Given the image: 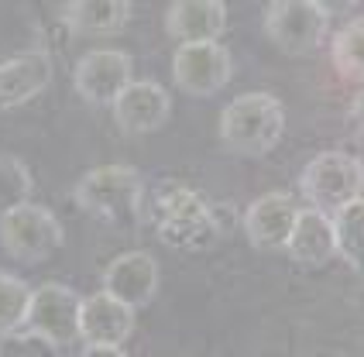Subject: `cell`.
<instances>
[{
    "mask_svg": "<svg viewBox=\"0 0 364 357\" xmlns=\"http://www.w3.org/2000/svg\"><path fill=\"white\" fill-rule=\"evenodd\" d=\"M326 21V7L316 0H279L264 11V35L285 55H306L323 41Z\"/></svg>",
    "mask_w": 364,
    "mask_h": 357,
    "instance_id": "8992f818",
    "label": "cell"
},
{
    "mask_svg": "<svg viewBox=\"0 0 364 357\" xmlns=\"http://www.w3.org/2000/svg\"><path fill=\"white\" fill-rule=\"evenodd\" d=\"M82 357H127L121 347H86Z\"/></svg>",
    "mask_w": 364,
    "mask_h": 357,
    "instance_id": "cb8c5ba5",
    "label": "cell"
},
{
    "mask_svg": "<svg viewBox=\"0 0 364 357\" xmlns=\"http://www.w3.org/2000/svg\"><path fill=\"white\" fill-rule=\"evenodd\" d=\"M296 220H299V206L289 193H264L247 206L244 234L255 247H285Z\"/></svg>",
    "mask_w": 364,
    "mask_h": 357,
    "instance_id": "8fae6325",
    "label": "cell"
},
{
    "mask_svg": "<svg viewBox=\"0 0 364 357\" xmlns=\"http://www.w3.org/2000/svg\"><path fill=\"white\" fill-rule=\"evenodd\" d=\"M285 131V107L272 93H241L220 114V141L237 155L272 151Z\"/></svg>",
    "mask_w": 364,
    "mask_h": 357,
    "instance_id": "3957f363",
    "label": "cell"
},
{
    "mask_svg": "<svg viewBox=\"0 0 364 357\" xmlns=\"http://www.w3.org/2000/svg\"><path fill=\"white\" fill-rule=\"evenodd\" d=\"M80 316H82V299L59 282H45L31 296L28 309V334L35 340H45L52 347H69L80 340Z\"/></svg>",
    "mask_w": 364,
    "mask_h": 357,
    "instance_id": "52a82bcc",
    "label": "cell"
},
{
    "mask_svg": "<svg viewBox=\"0 0 364 357\" xmlns=\"http://www.w3.org/2000/svg\"><path fill=\"white\" fill-rule=\"evenodd\" d=\"M31 189H35L31 169L18 155H0V217L24 206Z\"/></svg>",
    "mask_w": 364,
    "mask_h": 357,
    "instance_id": "44dd1931",
    "label": "cell"
},
{
    "mask_svg": "<svg viewBox=\"0 0 364 357\" xmlns=\"http://www.w3.org/2000/svg\"><path fill=\"white\" fill-rule=\"evenodd\" d=\"M299 189L309 199V210L337 220L350 203L364 196V161L347 151H323L303 169Z\"/></svg>",
    "mask_w": 364,
    "mask_h": 357,
    "instance_id": "277c9868",
    "label": "cell"
},
{
    "mask_svg": "<svg viewBox=\"0 0 364 357\" xmlns=\"http://www.w3.org/2000/svg\"><path fill=\"white\" fill-rule=\"evenodd\" d=\"M131 18L127 0H73L62 11V24L76 35H114Z\"/></svg>",
    "mask_w": 364,
    "mask_h": 357,
    "instance_id": "e0dca14e",
    "label": "cell"
},
{
    "mask_svg": "<svg viewBox=\"0 0 364 357\" xmlns=\"http://www.w3.org/2000/svg\"><path fill=\"white\" fill-rule=\"evenodd\" d=\"M131 73H134V62L127 52L121 48H93L76 62V93L86 103H97V107H114L121 93L131 86Z\"/></svg>",
    "mask_w": 364,
    "mask_h": 357,
    "instance_id": "ba28073f",
    "label": "cell"
},
{
    "mask_svg": "<svg viewBox=\"0 0 364 357\" xmlns=\"http://www.w3.org/2000/svg\"><path fill=\"white\" fill-rule=\"evenodd\" d=\"M337 227V255L364 275V196L358 203H350L341 217L333 220Z\"/></svg>",
    "mask_w": 364,
    "mask_h": 357,
    "instance_id": "d6986e66",
    "label": "cell"
},
{
    "mask_svg": "<svg viewBox=\"0 0 364 357\" xmlns=\"http://www.w3.org/2000/svg\"><path fill=\"white\" fill-rule=\"evenodd\" d=\"M350 124H354V134L364 138V93L354 100V107H350Z\"/></svg>",
    "mask_w": 364,
    "mask_h": 357,
    "instance_id": "603a6c76",
    "label": "cell"
},
{
    "mask_svg": "<svg viewBox=\"0 0 364 357\" xmlns=\"http://www.w3.org/2000/svg\"><path fill=\"white\" fill-rule=\"evenodd\" d=\"M155 289H159V261L148 251H124L103 272V292L131 309L148 306L155 299Z\"/></svg>",
    "mask_w": 364,
    "mask_h": 357,
    "instance_id": "30bf717a",
    "label": "cell"
},
{
    "mask_svg": "<svg viewBox=\"0 0 364 357\" xmlns=\"http://www.w3.org/2000/svg\"><path fill=\"white\" fill-rule=\"evenodd\" d=\"M31 289L21 282L18 275L0 272V337L18 334L28 323V309H31Z\"/></svg>",
    "mask_w": 364,
    "mask_h": 357,
    "instance_id": "ffe728a7",
    "label": "cell"
},
{
    "mask_svg": "<svg viewBox=\"0 0 364 357\" xmlns=\"http://www.w3.org/2000/svg\"><path fill=\"white\" fill-rule=\"evenodd\" d=\"M131 334H134V309L131 306L117 302L107 292L82 299L80 337L90 347H121Z\"/></svg>",
    "mask_w": 364,
    "mask_h": 357,
    "instance_id": "5bb4252c",
    "label": "cell"
},
{
    "mask_svg": "<svg viewBox=\"0 0 364 357\" xmlns=\"http://www.w3.org/2000/svg\"><path fill=\"white\" fill-rule=\"evenodd\" d=\"M0 357H41L38 340L31 334H7L0 337Z\"/></svg>",
    "mask_w": 364,
    "mask_h": 357,
    "instance_id": "7402d4cb",
    "label": "cell"
},
{
    "mask_svg": "<svg viewBox=\"0 0 364 357\" xmlns=\"http://www.w3.org/2000/svg\"><path fill=\"white\" fill-rule=\"evenodd\" d=\"M227 210L213 206L182 182H165L155 196V227L159 240L176 251H203L213 247L223 234Z\"/></svg>",
    "mask_w": 364,
    "mask_h": 357,
    "instance_id": "6da1fadb",
    "label": "cell"
},
{
    "mask_svg": "<svg viewBox=\"0 0 364 357\" xmlns=\"http://www.w3.org/2000/svg\"><path fill=\"white\" fill-rule=\"evenodd\" d=\"M172 76L189 97H213L230 82V55L220 41L179 45L172 55Z\"/></svg>",
    "mask_w": 364,
    "mask_h": 357,
    "instance_id": "9c48e42d",
    "label": "cell"
},
{
    "mask_svg": "<svg viewBox=\"0 0 364 357\" xmlns=\"http://www.w3.org/2000/svg\"><path fill=\"white\" fill-rule=\"evenodd\" d=\"M114 117L127 134H151L172 117V100L165 93V86L151 80H138L114 103Z\"/></svg>",
    "mask_w": 364,
    "mask_h": 357,
    "instance_id": "4fadbf2b",
    "label": "cell"
},
{
    "mask_svg": "<svg viewBox=\"0 0 364 357\" xmlns=\"http://www.w3.org/2000/svg\"><path fill=\"white\" fill-rule=\"evenodd\" d=\"M0 244L11 258L35 265L62 247V223L48 206L24 203L0 217Z\"/></svg>",
    "mask_w": 364,
    "mask_h": 357,
    "instance_id": "5b68a950",
    "label": "cell"
},
{
    "mask_svg": "<svg viewBox=\"0 0 364 357\" xmlns=\"http://www.w3.org/2000/svg\"><path fill=\"white\" fill-rule=\"evenodd\" d=\"M52 82V55L31 48L0 62V110H14L35 100Z\"/></svg>",
    "mask_w": 364,
    "mask_h": 357,
    "instance_id": "7c38bea8",
    "label": "cell"
},
{
    "mask_svg": "<svg viewBox=\"0 0 364 357\" xmlns=\"http://www.w3.org/2000/svg\"><path fill=\"white\" fill-rule=\"evenodd\" d=\"M165 28L182 45L217 41L227 28V4H220V0H176L165 14Z\"/></svg>",
    "mask_w": 364,
    "mask_h": 357,
    "instance_id": "9a60e30c",
    "label": "cell"
},
{
    "mask_svg": "<svg viewBox=\"0 0 364 357\" xmlns=\"http://www.w3.org/2000/svg\"><path fill=\"white\" fill-rule=\"evenodd\" d=\"M76 203L90 217L107 220L114 227H131L141 220L144 182L131 165H97L76 182Z\"/></svg>",
    "mask_w": 364,
    "mask_h": 357,
    "instance_id": "7a4b0ae2",
    "label": "cell"
},
{
    "mask_svg": "<svg viewBox=\"0 0 364 357\" xmlns=\"http://www.w3.org/2000/svg\"><path fill=\"white\" fill-rule=\"evenodd\" d=\"M289 258L306 268H320L337 255V227L320 210H299V220L292 227V238L285 244Z\"/></svg>",
    "mask_w": 364,
    "mask_h": 357,
    "instance_id": "2e32d148",
    "label": "cell"
},
{
    "mask_svg": "<svg viewBox=\"0 0 364 357\" xmlns=\"http://www.w3.org/2000/svg\"><path fill=\"white\" fill-rule=\"evenodd\" d=\"M330 55H333V65L344 73L347 80L364 82V18H350L333 35Z\"/></svg>",
    "mask_w": 364,
    "mask_h": 357,
    "instance_id": "ac0fdd59",
    "label": "cell"
}]
</instances>
